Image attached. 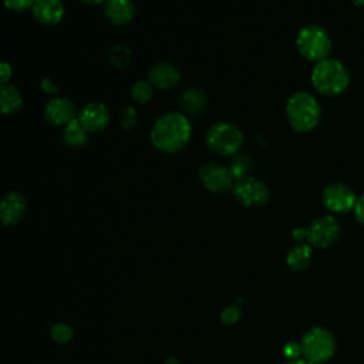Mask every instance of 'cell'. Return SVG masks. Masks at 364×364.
Returning <instances> with one entry per match:
<instances>
[{"label": "cell", "instance_id": "cell-34", "mask_svg": "<svg viewBox=\"0 0 364 364\" xmlns=\"http://www.w3.org/2000/svg\"><path fill=\"white\" fill-rule=\"evenodd\" d=\"M165 364H179V361L176 358H173V357H169V358L165 360Z\"/></svg>", "mask_w": 364, "mask_h": 364}, {"label": "cell", "instance_id": "cell-9", "mask_svg": "<svg viewBox=\"0 0 364 364\" xmlns=\"http://www.w3.org/2000/svg\"><path fill=\"white\" fill-rule=\"evenodd\" d=\"M355 200L354 192L344 183H331L323 191L324 206L336 213H346L354 209Z\"/></svg>", "mask_w": 364, "mask_h": 364}, {"label": "cell", "instance_id": "cell-14", "mask_svg": "<svg viewBox=\"0 0 364 364\" xmlns=\"http://www.w3.org/2000/svg\"><path fill=\"white\" fill-rule=\"evenodd\" d=\"M31 10L36 20L47 26L60 23L64 16V4L61 0H36Z\"/></svg>", "mask_w": 364, "mask_h": 364}, {"label": "cell", "instance_id": "cell-24", "mask_svg": "<svg viewBox=\"0 0 364 364\" xmlns=\"http://www.w3.org/2000/svg\"><path fill=\"white\" fill-rule=\"evenodd\" d=\"M51 337L58 344H65L73 338V328L65 323H57L51 328Z\"/></svg>", "mask_w": 364, "mask_h": 364}, {"label": "cell", "instance_id": "cell-6", "mask_svg": "<svg viewBox=\"0 0 364 364\" xmlns=\"http://www.w3.org/2000/svg\"><path fill=\"white\" fill-rule=\"evenodd\" d=\"M340 236V226L333 216H320L306 228H297L293 230V237L296 240H307L311 246L327 247L333 245Z\"/></svg>", "mask_w": 364, "mask_h": 364}, {"label": "cell", "instance_id": "cell-11", "mask_svg": "<svg viewBox=\"0 0 364 364\" xmlns=\"http://www.w3.org/2000/svg\"><path fill=\"white\" fill-rule=\"evenodd\" d=\"M44 118L53 125H67L75 118V105L64 97L51 98L44 107Z\"/></svg>", "mask_w": 364, "mask_h": 364}, {"label": "cell", "instance_id": "cell-7", "mask_svg": "<svg viewBox=\"0 0 364 364\" xmlns=\"http://www.w3.org/2000/svg\"><path fill=\"white\" fill-rule=\"evenodd\" d=\"M243 141L240 129L229 122L212 125L206 134V145L219 155H233L239 151Z\"/></svg>", "mask_w": 364, "mask_h": 364}, {"label": "cell", "instance_id": "cell-26", "mask_svg": "<svg viewBox=\"0 0 364 364\" xmlns=\"http://www.w3.org/2000/svg\"><path fill=\"white\" fill-rule=\"evenodd\" d=\"M240 307L239 306H228L222 310L220 313V320L222 323L230 326V324H235L239 318H240Z\"/></svg>", "mask_w": 364, "mask_h": 364}, {"label": "cell", "instance_id": "cell-18", "mask_svg": "<svg viewBox=\"0 0 364 364\" xmlns=\"http://www.w3.org/2000/svg\"><path fill=\"white\" fill-rule=\"evenodd\" d=\"M64 141L71 148H80L88 141V131L81 125L78 118L70 121L64 128Z\"/></svg>", "mask_w": 364, "mask_h": 364}, {"label": "cell", "instance_id": "cell-21", "mask_svg": "<svg viewBox=\"0 0 364 364\" xmlns=\"http://www.w3.org/2000/svg\"><path fill=\"white\" fill-rule=\"evenodd\" d=\"M109 63L117 67V68H127L131 63V50L127 47V46H122V44H118V46H114L109 51Z\"/></svg>", "mask_w": 364, "mask_h": 364}, {"label": "cell", "instance_id": "cell-22", "mask_svg": "<svg viewBox=\"0 0 364 364\" xmlns=\"http://www.w3.org/2000/svg\"><path fill=\"white\" fill-rule=\"evenodd\" d=\"M131 95L132 98L139 102V104H145L148 102L152 95H154V85L149 82V81H136L134 85H132V90H131Z\"/></svg>", "mask_w": 364, "mask_h": 364}, {"label": "cell", "instance_id": "cell-8", "mask_svg": "<svg viewBox=\"0 0 364 364\" xmlns=\"http://www.w3.org/2000/svg\"><path fill=\"white\" fill-rule=\"evenodd\" d=\"M233 195L245 206H259L267 200L269 189L263 182L246 176L235 182Z\"/></svg>", "mask_w": 364, "mask_h": 364}, {"label": "cell", "instance_id": "cell-20", "mask_svg": "<svg viewBox=\"0 0 364 364\" xmlns=\"http://www.w3.org/2000/svg\"><path fill=\"white\" fill-rule=\"evenodd\" d=\"M205 104H206V98H205L203 92L196 88L185 90L179 98L181 108L191 114H196V112L202 111L205 108Z\"/></svg>", "mask_w": 364, "mask_h": 364}, {"label": "cell", "instance_id": "cell-4", "mask_svg": "<svg viewBox=\"0 0 364 364\" xmlns=\"http://www.w3.org/2000/svg\"><path fill=\"white\" fill-rule=\"evenodd\" d=\"M300 347L306 361L311 364H320L333 355L336 350V341L328 330L323 327H314L303 336Z\"/></svg>", "mask_w": 364, "mask_h": 364}, {"label": "cell", "instance_id": "cell-15", "mask_svg": "<svg viewBox=\"0 0 364 364\" xmlns=\"http://www.w3.org/2000/svg\"><path fill=\"white\" fill-rule=\"evenodd\" d=\"M148 77H149V82L155 88L169 90L179 82L181 74L175 65H172L171 63L162 61L151 68Z\"/></svg>", "mask_w": 364, "mask_h": 364}, {"label": "cell", "instance_id": "cell-23", "mask_svg": "<svg viewBox=\"0 0 364 364\" xmlns=\"http://www.w3.org/2000/svg\"><path fill=\"white\" fill-rule=\"evenodd\" d=\"M250 168H252L250 159H249L247 156L240 155V156H237V158L233 159V162H232L230 166H229V171H230L233 179H237V181H239V179L246 178V175H247V172L250 171Z\"/></svg>", "mask_w": 364, "mask_h": 364}, {"label": "cell", "instance_id": "cell-13", "mask_svg": "<svg viewBox=\"0 0 364 364\" xmlns=\"http://www.w3.org/2000/svg\"><path fill=\"white\" fill-rule=\"evenodd\" d=\"M26 212V199L18 192H9L0 199V222L11 226L21 220Z\"/></svg>", "mask_w": 364, "mask_h": 364}, {"label": "cell", "instance_id": "cell-5", "mask_svg": "<svg viewBox=\"0 0 364 364\" xmlns=\"http://www.w3.org/2000/svg\"><path fill=\"white\" fill-rule=\"evenodd\" d=\"M296 46L304 58L318 63L327 58L331 48V40L324 28L318 26H306L299 31Z\"/></svg>", "mask_w": 364, "mask_h": 364}, {"label": "cell", "instance_id": "cell-32", "mask_svg": "<svg viewBox=\"0 0 364 364\" xmlns=\"http://www.w3.org/2000/svg\"><path fill=\"white\" fill-rule=\"evenodd\" d=\"M284 364H311V363H309V361H306V360H299V358H296V360H290V361H287V363H284Z\"/></svg>", "mask_w": 364, "mask_h": 364}, {"label": "cell", "instance_id": "cell-35", "mask_svg": "<svg viewBox=\"0 0 364 364\" xmlns=\"http://www.w3.org/2000/svg\"><path fill=\"white\" fill-rule=\"evenodd\" d=\"M355 6H363L364 4V0H351Z\"/></svg>", "mask_w": 364, "mask_h": 364}, {"label": "cell", "instance_id": "cell-16", "mask_svg": "<svg viewBox=\"0 0 364 364\" xmlns=\"http://www.w3.org/2000/svg\"><path fill=\"white\" fill-rule=\"evenodd\" d=\"M107 18L117 26L128 24L134 18V4L131 0H107L104 3Z\"/></svg>", "mask_w": 364, "mask_h": 364}, {"label": "cell", "instance_id": "cell-30", "mask_svg": "<svg viewBox=\"0 0 364 364\" xmlns=\"http://www.w3.org/2000/svg\"><path fill=\"white\" fill-rule=\"evenodd\" d=\"M354 215L360 223L364 225V193L355 200L354 205Z\"/></svg>", "mask_w": 364, "mask_h": 364}, {"label": "cell", "instance_id": "cell-27", "mask_svg": "<svg viewBox=\"0 0 364 364\" xmlns=\"http://www.w3.org/2000/svg\"><path fill=\"white\" fill-rule=\"evenodd\" d=\"M36 0H4V6L13 11H24L31 9Z\"/></svg>", "mask_w": 364, "mask_h": 364}, {"label": "cell", "instance_id": "cell-17", "mask_svg": "<svg viewBox=\"0 0 364 364\" xmlns=\"http://www.w3.org/2000/svg\"><path fill=\"white\" fill-rule=\"evenodd\" d=\"M23 105L20 91L11 84H0V114L10 115L17 112Z\"/></svg>", "mask_w": 364, "mask_h": 364}, {"label": "cell", "instance_id": "cell-3", "mask_svg": "<svg viewBox=\"0 0 364 364\" xmlns=\"http://www.w3.org/2000/svg\"><path fill=\"white\" fill-rule=\"evenodd\" d=\"M286 115L296 131H310L320 119V105L313 95L307 92H297L289 98Z\"/></svg>", "mask_w": 364, "mask_h": 364}, {"label": "cell", "instance_id": "cell-28", "mask_svg": "<svg viewBox=\"0 0 364 364\" xmlns=\"http://www.w3.org/2000/svg\"><path fill=\"white\" fill-rule=\"evenodd\" d=\"M283 351H284V354H286L287 358L296 360V358H299V355L301 354V347H300V344H296V343L291 341V343H287V344L284 346Z\"/></svg>", "mask_w": 364, "mask_h": 364}, {"label": "cell", "instance_id": "cell-1", "mask_svg": "<svg viewBox=\"0 0 364 364\" xmlns=\"http://www.w3.org/2000/svg\"><path fill=\"white\" fill-rule=\"evenodd\" d=\"M192 127L181 112H168L156 119L151 129L152 145L166 154L181 151L191 139Z\"/></svg>", "mask_w": 364, "mask_h": 364}, {"label": "cell", "instance_id": "cell-31", "mask_svg": "<svg viewBox=\"0 0 364 364\" xmlns=\"http://www.w3.org/2000/svg\"><path fill=\"white\" fill-rule=\"evenodd\" d=\"M40 88L44 91V92H47V94H55L57 92V85L51 81V80H48V78H43L41 81H40Z\"/></svg>", "mask_w": 364, "mask_h": 364}, {"label": "cell", "instance_id": "cell-10", "mask_svg": "<svg viewBox=\"0 0 364 364\" xmlns=\"http://www.w3.org/2000/svg\"><path fill=\"white\" fill-rule=\"evenodd\" d=\"M199 179L202 185L210 192H225L233 183V176L229 168L219 164H205L199 169Z\"/></svg>", "mask_w": 364, "mask_h": 364}, {"label": "cell", "instance_id": "cell-2", "mask_svg": "<svg viewBox=\"0 0 364 364\" xmlns=\"http://www.w3.org/2000/svg\"><path fill=\"white\" fill-rule=\"evenodd\" d=\"M350 77L344 64L334 58H324L316 64L311 73L314 88L323 95H337L348 85Z\"/></svg>", "mask_w": 364, "mask_h": 364}, {"label": "cell", "instance_id": "cell-25", "mask_svg": "<svg viewBox=\"0 0 364 364\" xmlns=\"http://www.w3.org/2000/svg\"><path fill=\"white\" fill-rule=\"evenodd\" d=\"M136 119H138V115L132 107H125L118 117V122L124 129H131L136 124Z\"/></svg>", "mask_w": 364, "mask_h": 364}, {"label": "cell", "instance_id": "cell-12", "mask_svg": "<svg viewBox=\"0 0 364 364\" xmlns=\"http://www.w3.org/2000/svg\"><path fill=\"white\" fill-rule=\"evenodd\" d=\"M78 121L88 132L101 131L109 121L108 108L101 102H88L80 109Z\"/></svg>", "mask_w": 364, "mask_h": 364}, {"label": "cell", "instance_id": "cell-29", "mask_svg": "<svg viewBox=\"0 0 364 364\" xmlns=\"http://www.w3.org/2000/svg\"><path fill=\"white\" fill-rule=\"evenodd\" d=\"M11 74H13V71H11L10 64L6 61H0V84H9Z\"/></svg>", "mask_w": 364, "mask_h": 364}, {"label": "cell", "instance_id": "cell-33", "mask_svg": "<svg viewBox=\"0 0 364 364\" xmlns=\"http://www.w3.org/2000/svg\"><path fill=\"white\" fill-rule=\"evenodd\" d=\"M80 1H84L88 4H101V3H105L107 0H80Z\"/></svg>", "mask_w": 364, "mask_h": 364}, {"label": "cell", "instance_id": "cell-19", "mask_svg": "<svg viewBox=\"0 0 364 364\" xmlns=\"http://www.w3.org/2000/svg\"><path fill=\"white\" fill-rule=\"evenodd\" d=\"M311 260V247L309 245L294 246L286 256L287 266L294 272L304 270Z\"/></svg>", "mask_w": 364, "mask_h": 364}]
</instances>
